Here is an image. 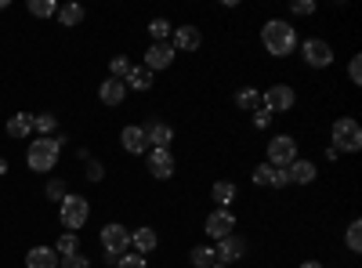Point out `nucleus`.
Masks as SVG:
<instances>
[{"mask_svg": "<svg viewBox=\"0 0 362 268\" xmlns=\"http://www.w3.org/2000/svg\"><path fill=\"white\" fill-rule=\"evenodd\" d=\"M127 247H131V228H124L119 221H109V225L102 228V250H105V261L116 264L119 257L127 254Z\"/></svg>", "mask_w": 362, "mask_h": 268, "instance_id": "obj_3", "label": "nucleus"}, {"mask_svg": "<svg viewBox=\"0 0 362 268\" xmlns=\"http://www.w3.org/2000/svg\"><path fill=\"white\" fill-rule=\"evenodd\" d=\"M58 160H62V145H58L54 138H37L25 153L29 170H37V174H51L58 167Z\"/></svg>", "mask_w": 362, "mask_h": 268, "instance_id": "obj_2", "label": "nucleus"}, {"mask_svg": "<svg viewBox=\"0 0 362 268\" xmlns=\"http://www.w3.org/2000/svg\"><path fill=\"white\" fill-rule=\"evenodd\" d=\"M235 109L257 112L261 109V91H257V87H239V91H235Z\"/></svg>", "mask_w": 362, "mask_h": 268, "instance_id": "obj_22", "label": "nucleus"}, {"mask_svg": "<svg viewBox=\"0 0 362 268\" xmlns=\"http://www.w3.org/2000/svg\"><path fill=\"white\" fill-rule=\"evenodd\" d=\"M189 261H192L196 268H210L218 257H214V247H206V243H203V247H192V250H189Z\"/></svg>", "mask_w": 362, "mask_h": 268, "instance_id": "obj_29", "label": "nucleus"}, {"mask_svg": "<svg viewBox=\"0 0 362 268\" xmlns=\"http://www.w3.org/2000/svg\"><path fill=\"white\" fill-rule=\"evenodd\" d=\"M297 268H322V264H319V261H300Z\"/></svg>", "mask_w": 362, "mask_h": 268, "instance_id": "obj_41", "label": "nucleus"}, {"mask_svg": "<svg viewBox=\"0 0 362 268\" xmlns=\"http://www.w3.org/2000/svg\"><path fill=\"white\" fill-rule=\"evenodd\" d=\"M203 232H206L214 243L225 240L228 232H235V214H232V211H210L206 221H203Z\"/></svg>", "mask_w": 362, "mask_h": 268, "instance_id": "obj_10", "label": "nucleus"}, {"mask_svg": "<svg viewBox=\"0 0 362 268\" xmlns=\"http://www.w3.org/2000/svg\"><path fill=\"white\" fill-rule=\"evenodd\" d=\"M98 98H102V105H119L127 98V87H124V80H112V76H105L102 80V87H98Z\"/></svg>", "mask_w": 362, "mask_h": 268, "instance_id": "obj_18", "label": "nucleus"}, {"mask_svg": "<svg viewBox=\"0 0 362 268\" xmlns=\"http://www.w3.org/2000/svg\"><path fill=\"white\" fill-rule=\"evenodd\" d=\"M300 54H305V62H308L312 69H326L329 62H334V47H329L326 40H319V37H312V40L300 44Z\"/></svg>", "mask_w": 362, "mask_h": 268, "instance_id": "obj_9", "label": "nucleus"}, {"mask_svg": "<svg viewBox=\"0 0 362 268\" xmlns=\"http://www.w3.org/2000/svg\"><path fill=\"white\" fill-rule=\"evenodd\" d=\"M25 268H58L54 247H33V250L25 254Z\"/></svg>", "mask_w": 362, "mask_h": 268, "instance_id": "obj_19", "label": "nucleus"}, {"mask_svg": "<svg viewBox=\"0 0 362 268\" xmlns=\"http://www.w3.org/2000/svg\"><path fill=\"white\" fill-rule=\"evenodd\" d=\"M0 174H8V160H0Z\"/></svg>", "mask_w": 362, "mask_h": 268, "instance_id": "obj_42", "label": "nucleus"}, {"mask_svg": "<svg viewBox=\"0 0 362 268\" xmlns=\"http://www.w3.org/2000/svg\"><path fill=\"white\" fill-rule=\"evenodd\" d=\"M58 0H29V15H37V18H54L58 15Z\"/></svg>", "mask_w": 362, "mask_h": 268, "instance_id": "obj_26", "label": "nucleus"}, {"mask_svg": "<svg viewBox=\"0 0 362 268\" xmlns=\"http://www.w3.org/2000/svg\"><path fill=\"white\" fill-rule=\"evenodd\" d=\"M235 182H214V189H210V199L218 203V211H228V203L235 199Z\"/></svg>", "mask_w": 362, "mask_h": 268, "instance_id": "obj_23", "label": "nucleus"}, {"mask_svg": "<svg viewBox=\"0 0 362 268\" xmlns=\"http://www.w3.org/2000/svg\"><path fill=\"white\" fill-rule=\"evenodd\" d=\"M297 160V138L293 134H276L268 141V167H276V170H286L290 163Z\"/></svg>", "mask_w": 362, "mask_h": 268, "instance_id": "obj_5", "label": "nucleus"}, {"mask_svg": "<svg viewBox=\"0 0 362 268\" xmlns=\"http://www.w3.org/2000/svg\"><path fill=\"white\" fill-rule=\"evenodd\" d=\"M4 8H8V0H0V11H4Z\"/></svg>", "mask_w": 362, "mask_h": 268, "instance_id": "obj_44", "label": "nucleus"}, {"mask_svg": "<svg viewBox=\"0 0 362 268\" xmlns=\"http://www.w3.org/2000/svg\"><path fill=\"white\" fill-rule=\"evenodd\" d=\"M170 37H174V44H170L174 51H196L203 44V33H199L196 25H174Z\"/></svg>", "mask_w": 362, "mask_h": 268, "instance_id": "obj_15", "label": "nucleus"}, {"mask_svg": "<svg viewBox=\"0 0 362 268\" xmlns=\"http://www.w3.org/2000/svg\"><path fill=\"white\" fill-rule=\"evenodd\" d=\"M87 218H90V203L83 196H66L62 199V225L69 232H80L87 225Z\"/></svg>", "mask_w": 362, "mask_h": 268, "instance_id": "obj_7", "label": "nucleus"}, {"mask_svg": "<svg viewBox=\"0 0 362 268\" xmlns=\"http://www.w3.org/2000/svg\"><path fill=\"white\" fill-rule=\"evenodd\" d=\"M58 257H69V254H80V240H76V232H62L58 235V247H54Z\"/></svg>", "mask_w": 362, "mask_h": 268, "instance_id": "obj_28", "label": "nucleus"}, {"mask_svg": "<svg viewBox=\"0 0 362 268\" xmlns=\"http://www.w3.org/2000/svg\"><path fill=\"white\" fill-rule=\"evenodd\" d=\"M127 73H131V58H127V54L109 58V76H112V80H124Z\"/></svg>", "mask_w": 362, "mask_h": 268, "instance_id": "obj_31", "label": "nucleus"}, {"mask_svg": "<svg viewBox=\"0 0 362 268\" xmlns=\"http://www.w3.org/2000/svg\"><path fill=\"white\" fill-rule=\"evenodd\" d=\"M286 174H290V185H312L315 177H319L315 163H312V160H300V156L286 167Z\"/></svg>", "mask_w": 362, "mask_h": 268, "instance_id": "obj_17", "label": "nucleus"}, {"mask_svg": "<svg viewBox=\"0 0 362 268\" xmlns=\"http://www.w3.org/2000/svg\"><path fill=\"white\" fill-rule=\"evenodd\" d=\"M131 247H134V254H153L156 247H160V235H156V228H148V225H141V228H134L131 232Z\"/></svg>", "mask_w": 362, "mask_h": 268, "instance_id": "obj_16", "label": "nucleus"}, {"mask_svg": "<svg viewBox=\"0 0 362 268\" xmlns=\"http://www.w3.org/2000/svg\"><path fill=\"white\" fill-rule=\"evenodd\" d=\"M83 15H87V11L76 4V0H69V4L58 8V15H54V18L62 22V25H69V29H73V25H80V22H83Z\"/></svg>", "mask_w": 362, "mask_h": 268, "instance_id": "obj_24", "label": "nucleus"}, {"mask_svg": "<svg viewBox=\"0 0 362 268\" xmlns=\"http://www.w3.org/2000/svg\"><path fill=\"white\" fill-rule=\"evenodd\" d=\"M8 134L18 138V141L33 134V112H15L11 120H8Z\"/></svg>", "mask_w": 362, "mask_h": 268, "instance_id": "obj_21", "label": "nucleus"}, {"mask_svg": "<svg viewBox=\"0 0 362 268\" xmlns=\"http://www.w3.org/2000/svg\"><path fill=\"white\" fill-rule=\"evenodd\" d=\"M119 145H124L131 156H141V153H148V138H145V127H138V124H127L124 131H119Z\"/></svg>", "mask_w": 362, "mask_h": 268, "instance_id": "obj_13", "label": "nucleus"}, {"mask_svg": "<svg viewBox=\"0 0 362 268\" xmlns=\"http://www.w3.org/2000/svg\"><path fill=\"white\" fill-rule=\"evenodd\" d=\"M170 33H174L170 18H153L148 22V37H153V44H170Z\"/></svg>", "mask_w": 362, "mask_h": 268, "instance_id": "obj_25", "label": "nucleus"}, {"mask_svg": "<svg viewBox=\"0 0 362 268\" xmlns=\"http://www.w3.org/2000/svg\"><path fill=\"white\" fill-rule=\"evenodd\" d=\"M174 47L170 44H148V51H145V69L148 73H160V69H170L174 66Z\"/></svg>", "mask_w": 362, "mask_h": 268, "instance_id": "obj_12", "label": "nucleus"}, {"mask_svg": "<svg viewBox=\"0 0 362 268\" xmlns=\"http://www.w3.org/2000/svg\"><path fill=\"white\" fill-rule=\"evenodd\" d=\"M344 243H348V250H351V254H362V221H358V218L348 225V232H344Z\"/></svg>", "mask_w": 362, "mask_h": 268, "instance_id": "obj_30", "label": "nucleus"}, {"mask_svg": "<svg viewBox=\"0 0 362 268\" xmlns=\"http://www.w3.org/2000/svg\"><path fill=\"white\" fill-rule=\"evenodd\" d=\"M105 177V167L98 160H87V182H102Z\"/></svg>", "mask_w": 362, "mask_h": 268, "instance_id": "obj_38", "label": "nucleus"}, {"mask_svg": "<svg viewBox=\"0 0 362 268\" xmlns=\"http://www.w3.org/2000/svg\"><path fill=\"white\" fill-rule=\"evenodd\" d=\"M145 138H148V148H170L174 127H170L167 120H148V124H145Z\"/></svg>", "mask_w": 362, "mask_h": 268, "instance_id": "obj_14", "label": "nucleus"}, {"mask_svg": "<svg viewBox=\"0 0 362 268\" xmlns=\"http://www.w3.org/2000/svg\"><path fill=\"white\" fill-rule=\"evenodd\" d=\"M315 8H319L315 0H293V4H290L293 15H315Z\"/></svg>", "mask_w": 362, "mask_h": 268, "instance_id": "obj_37", "label": "nucleus"}, {"mask_svg": "<svg viewBox=\"0 0 362 268\" xmlns=\"http://www.w3.org/2000/svg\"><path fill=\"white\" fill-rule=\"evenodd\" d=\"M243 254H247V240H243V235H235V232H228L225 240H218V243H214V257H218L221 264L243 261Z\"/></svg>", "mask_w": 362, "mask_h": 268, "instance_id": "obj_11", "label": "nucleus"}, {"mask_svg": "<svg viewBox=\"0 0 362 268\" xmlns=\"http://www.w3.org/2000/svg\"><path fill=\"white\" fill-rule=\"evenodd\" d=\"M44 192H47V199H51V203H62V199L69 196V192H66V182H62V177H51Z\"/></svg>", "mask_w": 362, "mask_h": 268, "instance_id": "obj_32", "label": "nucleus"}, {"mask_svg": "<svg viewBox=\"0 0 362 268\" xmlns=\"http://www.w3.org/2000/svg\"><path fill=\"white\" fill-rule=\"evenodd\" d=\"M293 102H297V95H293V87H290V83H272L268 91H261V109H268L272 116L290 112Z\"/></svg>", "mask_w": 362, "mask_h": 268, "instance_id": "obj_6", "label": "nucleus"}, {"mask_svg": "<svg viewBox=\"0 0 362 268\" xmlns=\"http://www.w3.org/2000/svg\"><path fill=\"white\" fill-rule=\"evenodd\" d=\"M58 264L62 268H90V261L83 254H69V257H58Z\"/></svg>", "mask_w": 362, "mask_h": 268, "instance_id": "obj_36", "label": "nucleus"}, {"mask_svg": "<svg viewBox=\"0 0 362 268\" xmlns=\"http://www.w3.org/2000/svg\"><path fill=\"white\" fill-rule=\"evenodd\" d=\"M261 44H264V51L272 54V58H286V54H293L297 51V29L290 25V22H283V18H268L264 22V29H261Z\"/></svg>", "mask_w": 362, "mask_h": 268, "instance_id": "obj_1", "label": "nucleus"}, {"mask_svg": "<svg viewBox=\"0 0 362 268\" xmlns=\"http://www.w3.org/2000/svg\"><path fill=\"white\" fill-rule=\"evenodd\" d=\"M290 185V174L286 170H276V174H272V185L268 189H286Z\"/></svg>", "mask_w": 362, "mask_h": 268, "instance_id": "obj_39", "label": "nucleus"}, {"mask_svg": "<svg viewBox=\"0 0 362 268\" xmlns=\"http://www.w3.org/2000/svg\"><path fill=\"white\" fill-rule=\"evenodd\" d=\"M268 124H272V112H268V109H257V112H254V127L261 131V127H268Z\"/></svg>", "mask_w": 362, "mask_h": 268, "instance_id": "obj_40", "label": "nucleus"}, {"mask_svg": "<svg viewBox=\"0 0 362 268\" xmlns=\"http://www.w3.org/2000/svg\"><path fill=\"white\" fill-rule=\"evenodd\" d=\"M329 138H334L337 153H358V148H362V127H358V120H351V116H341V120H334V131H329Z\"/></svg>", "mask_w": 362, "mask_h": 268, "instance_id": "obj_4", "label": "nucleus"}, {"mask_svg": "<svg viewBox=\"0 0 362 268\" xmlns=\"http://www.w3.org/2000/svg\"><path fill=\"white\" fill-rule=\"evenodd\" d=\"M54 127H58V116H54V112H40V116H33V131H37L40 138H51Z\"/></svg>", "mask_w": 362, "mask_h": 268, "instance_id": "obj_27", "label": "nucleus"}, {"mask_svg": "<svg viewBox=\"0 0 362 268\" xmlns=\"http://www.w3.org/2000/svg\"><path fill=\"white\" fill-rule=\"evenodd\" d=\"M272 174H276V167H268V163H257L250 177H254V185H264V189H268V185H272Z\"/></svg>", "mask_w": 362, "mask_h": 268, "instance_id": "obj_33", "label": "nucleus"}, {"mask_svg": "<svg viewBox=\"0 0 362 268\" xmlns=\"http://www.w3.org/2000/svg\"><path fill=\"white\" fill-rule=\"evenodd\" d=\"M116 268H148V261L141 254H124V257L116 261Z\"/></svg>", "mask_w": 362, "mask_h": 268, "instance_id": "obj_34", "label": "nucleus"}, {"mask_svg": "<svg viewBox=\"0 0 362 268\" xmlns=\"http://www.w3.org/2000/svg\"><path fill=\"white\" fill-rule=\"evenodd\" d=\"M145 167H148V174H153L156 182H170L174 170H177L170 148H148V153H145Z\"/></svg>", "mask_w": 362, "mask_h": 268, "instance_id": "obj_8", "label": "nucleus"}, {"mask_svg": "<svg viewBox=\"0 0 362 268\" xmlns=\"http://www.w3.org/2000/svg\"><path fill=\"white\" fill-rule=\"evenodd\" d=\"M348 80H351V83H362V54H351V62H348Z\"/></svg>", "mask_w": 362, "mask_h": 268, "instance_id": "obj_35", "label": "nucleus"}, {"mask_svg": "<svg viewBox=\"0 0 362 268\" xmlns=\"http://www.w3.org/2000/svg\"><path fill=\"white\" fill-rule=\"evenodd\" d=\"M124 87L127 91H148V87H153V73L145 66H131V73L124 76Z\"/></svg>", "mask_w": 362, "mask_h": 268, "instance_id": "obj_20", "label": "nucleus"}, {"mask_svg": "<svg viewBox=\"0 0 362 268\" xmlns=\"http://www.w3.org/2000/svg\"><path fill=\"white\" fill-rule=\"evenodd\" d=\"M210 268H228V264H221V261H214V264H210Z\"/></svg>", "mask_w": 362, "mask_h": 268, "instance_id": "obj_43", "label": "nucleus"}]
</instances>
